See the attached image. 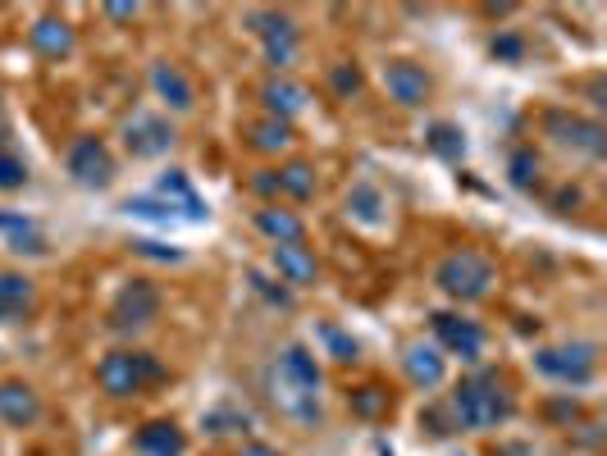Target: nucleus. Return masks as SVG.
<instances>
[{
  "label": "nucleus",
  "mask_w": 607,
  "mask_h": 456,
  "mask_svg": "<svg viewBox=\"0 0 607 456\" xmlns=\"http://www.w3.org/2000/svg\"><path fill=\"white\" fill-rule=\"evenodd\" d=\"M447 411L457 429H471V434H484V429H498L516 415V402L512 393L503 388L498 374H466L457 388L447 397Z\"/></svg>",
  "instance_id": "obj_1"
},
{
  "label": "nucleus",
  "mask_w": 607,
  "mask_h": 456,
  "mask_svg": "<svg viewBox=\"0 0 607 456\" xmlns=\"http://www.w3.org/2000/svg\"><path fill=\"white\" fill-rule=\"evenodd\" d=\"M161 379H165V365L151 352H105L96 365V384L110 397H137L151 384H161Z\"/></svg>",
  "instance_id": "obj_2"
},
{
  "label": "nucleus",
  "mask_w": 607,
  "mask_h": 456,
  "mask_svg": "<svg viewBox=\"0 0 607 456\" xmlns=\"http://www.w3.org/2000/svg\"><path fill=\"white\" fill-rule=\"evenodd\" d=\"M493 279H498V270H493V260L480 251H452L434 270L439 292H447L452 301H484L493 292Z\"/></svg>",
  "instance_id": "obj_3"
},
{
  "label": "nucleus",
  "mask_w": 607,
  "mask_h": 456,
  "mask_svg": "<svg viewBox=\"0 0 607 456\" xmlns=\"http://www.w3.org/2000/svg\"><path fill=\"white\" fill-rule=\"evenodd\" d=\"M535 370L553 384H572L585 388L598 374V348L594 342H562V348H539L535 352Z\"/></svg>",
  "instance_id": "obj_4"
},
{
  "label": "nucleus",
  "mask_w": 607,
  "mask_h": 456,
  "mask_svg": "<svg viewBox=\"0 0 607 456\" xmlns=\"http://www.w3.org/2000/svg\"><path fill=\"white\" fill-rule=\"evenodd\" d=\"M161 315V292L156 283H146V279H133L120 297H115V307H110V329L115 333H142L151 329Z\"/></svg>",
  "instance_id": "obj_5"
},
{
  "label": "nucleus",
  "mask_w": 607,
  "mask_h": 456,
  "mask_svg": "<svg viewBox=\"0 0 607 456\" xmlns=\"http://www.w3.org/2000/svg\"><path fill=\"white\" fill-rule=\"evenodd\" d=\"M430 324H434V338H439V348L447 356H462V361H480L484 356V342L488 338H484V329L475 320L452 315V311H434Z\"/></svg>",
  "instance_id": "obj_6"
},
{
  "label": "nucleus",
  "mask_w": 607,
  "mask_h": 456,
  "mask_svg": "<svg viewBox=\"0 0 607 456\" xmlns=\"http://www.w3.org/2000/svg\"><path fill=\"white\" fill-rule=\"evenodd\" d=\"M251 28L260 37V46H265V64H275V69H288L297 60V28L288 14L279 10H256L251 14Z\"/></svg>",
  "instance_id": "obj_7"
},
{
  "label": "nucleus",
  "mask_w": 607,
  "mask_h": 456,
  "mask_svg": "<svg viewBox=\"0 0 607 456\" xmlns=\"http://www.w3.org/2000/svg\"><path fill=\"white\" fill-rule=\"evenodd\" d=\"M69 174L79 178L83 187H110V178H115V156L105 151L101 137H79L69 146V156H64Z\"/></svg>",
  "instance_id": "obj_8"
},
{
  "label": "nucleus",
  "mask_w": 607,
  "mask_h": 456,
  "mask_svg": "<svg viewBox=\"0 0 607 456\" xmlns=\"http://www.w3.org/2000/svg\"><path fill=\"white\" fill-rule=\"evenodd\" d=\"M548 133L557 137V146L580 151V156H589V160H603V151H607L603 124L580 120V114H562V110H553V114H548Z\"/></svg>",
  "instance_id": "obj_9"
},
{
  "label": "nucleus",
  "mask_w": 607,
  "mask_h": 456,
  "mask_svg": "<svg viewBox=\"0 0 607 456\" xmlns=\"http://www.w3.org/2000/svg\"><path fill=\"white\" fill-rule=\"evenodd\" d=\"M384 92L402 105V110H415V105H425L434 83H430V73L415 64V60H389L384 64Z\"/></svg>",
  "instance_id": "obj_10"
},
{
  "label": "nucleus",
  "mask_w": 607,
  "mask_h": 456,
  "mask_svg": "<svg viewBox=\"0 0 607 456\" xmlns=\"http://www.w3.org/2000/svg\"><path fill=\"white\" fill-rule=\"evenodd\" d=\"M124 146L137 160H156L174 146V128H169V120H161V114H133L124 124Z\"/></svg>",
  "instance_id": "obj_11"
},
{
  "label": "nucleus",
  "mask_w": 607,
  "mask_h": 456,
  "mask_svg": "<svg viewBox=\"0 0 607 456\" xmlns=\"http://www.w3.org/2000/svg\"><path fill=\"white\" fill-rule=\"evenodd\" d=\"M270 397H275V406L288 415V421L307 425V429H316V425H320V393L297 388V384H288L284 374H275V370H270Z\"/></svg>",
  "instance_id": "obj_12"
},
{
  "label": "nucleus",
  "mask_w": 607,
  "mask_h": 456,
  "mask_svg": "<svg viewBox=\"0 0 607 456\" xmlns=\"http://www.w3.org/2000/svg\"><path fill=\"white\" fill-rule=\"evenodd\" d=\"M37 311V283L19 270H0V324H23Z\"/></svg>",
  "instance_id": "obj_13"
},
{
  "label": "nucleus",
  "mask_w": 607,
  "mask_h": 456,
  "mask_svg": "<svg viewBox=\"0 0 607 456\" xmlns=\"http://www.w3.org/2000/svg\"><path fill=\"white\" fill-rule=\"evenodd\" d=\"M402 370L421 393H434L447 379V361H443V352L434 348V342H411L407 356H402Z\"/></svg>",
  "instance_id": "obj_14"
},
{
  "label": "nucleus",
  "mask_w": 607,
  "mask_h": 456,
  "mask_svg": "<svg viewBox=\"0 0 607 456\" xmlns=\"http://www.w3.org/2000/svg\"><path fill=\"white\" fill-rule=\"evenodd\" d=\"M0 421L10 429H32L42 421V397L28 384H19V379H6V384H0Z\"/></svg>",
  "instance_id": "obj_15"
},
{
  "label": "nucleus",
  "mask_w": 607,
  "mask_h": 456,
  "mask_svg": "<svg viewBox=\"0 0 607 456\" xmlns=\"http://www.w3.org/2000/svg\"><path fill=\"white\" fill-rule=\"evenodd\" d=\"M275 374H284L288 384L307 388V393H320V384H325L320 361H316V352L307 348V342H288V348L279 352V361H275Z\"/></svg>",
  "instance_id": "obj_16"
},
{
  "label": "nucleus",
  "mask_w": 607,
  "mask_h": 456,
  "mask_svg": "<svg viewBox=\"0 0 607 456\" xmlns=\"http://www.w3.org/2000/svg\"><path fill=\"white\" fill-rule=\"evenodd\" d=\"M151 87H156V96L169 105V110H178V114H187L197 105V87H193V79L178 69V64H169V60H161V64H151Z\"/></svg>",
  "instance_id": "obj_17"
},
{
  "label": "nucleus",
  "mask_w": 607,
  "mask_h": 456,
  "mask_svg": "<svg viewBox=\"0 0 607 456\" xmlns=\"http://www.w3.org/2000/svg\"><path fill=\"white\" fill-rule=\"evenodd\" d=\"M156 197H161L174 215H183V219H193V224H202V219H206V201L197 197V187L187 183V174H183V169H169V174L156 183Z\"/></svg>",
  "instance_id": "obj_18"
},
{
  "label": "nucleus",
  "mask_w": 607,
  "mask_h": 456,
  "mask_svg": "<svg viewBox=\"0 0 607 456\" xmlns=\"http://www.w3.org/2000/svg\"><path fill=\"white\" fill-rule=\"evenodd\" d=\"M133 452L137 456H183L187 452V438L174 421H151L133 434Z\"/></svg>",
  "instance_id": "obj_19"
},
{
  "label": "nucleus",
  "mask_w": 607,
  "mask_h": 456,
  "mask_svg": "<svg viewBox=\"0 0 607 456\" xmlns=\"http://www.w3.org/2000/svg\"><path fill=\"white\" fill-rule=\"evenodd\" d=\"M260 101H265V110H270V120L288 124V120H297V114L311 105V92L301 83H292V79H275V83H265Z\"/></svg>",
  "instance_id": "obj_20"
},
{
  "label": "nucleus",
  "mask_w": 607,
  "mask_h": 456,
  "mask_svg": "<svg viewBox=\"0 0 607 456\" xmlns=\"http://www.w3.org/2000/svg\"><path fill=\"white\" fill-rule=\"evenodd\" d=\"M270 260H275V270H279V279L284 283H292V288H307V283H316V274H320V265H316V256L301 247V242H288V247H275L270 251Z\"/></svg>",
  "instance_id": "obj_21"
},
{
  "label": "nucleus",
  "mask_w": 607,
  "mask_h": 456,
  "mask_svg": "<svg viewBox=\"0 0 607 456\" xmlns=\"http://www.w3.org/2000/svg\"><path fill=\"white\" fill-rule=\"evenodd\" d=\"M28 42H32L37 55L60 60V55L73 51V28H69L64 19H55V14H42V19H37V23L28 28Z\"/></svg>",
  "instance_id": "obj_22"
},
{
  "label": "nucleus",
  "mask_w": 607,
  "mask_h": 456,
  "mask_svg": "<svg viewBox=\"0 0 607 456\" xmlns=\"http://www.w3.org/2000/svg\"><path fill=\"white\" fill-rule=\"evenodd\" d=\"M256 228H260V234L270 238L275 247H288V242H301V238H307V224H301L292 210H279V206L256 210Z\"/></svg>",
  "instance_id": "obj_23"
},
{
  "label": "nucleus",
  "mask_w": 607,
  "mask_h": 456,
  "mask_svg": "<svg viewBox=\"0 0 607 456\" xmlns=\"http://www.w3.org/2000/svg\"><path fill=\"white\" fill-rule=\"evenodd\" d=\"M275 174V193L279 197H292V201H311L316 197V169L307 160H292L284 169H270Z\"/></svg>",
  "instance_id": "obj_24"
},
{
  "label": "nucleus",
  "mask_w": 607,
  "mask_h": 456,
  "mask_svg": "<svg viewBox=\"0 0 607 456\" xmlns=\"http://www.w3.org/2000/svg\"><path fill=\"white\" fill-rule=\"evenodd\" d=\"M348 215L366 228H379L384 224V193H379L374 183H357L352 193H348Z\"/></svg>",
  "instance_id": "obj_25"
},
{
  "label": "nucleus",
  "mask_w": 607,
  "mask_h": 456,
  "mask_svg": "<svg viewBox=\"0 0 607 456\" xmlns=\"http://www.w3.org/2000/svg\"><path fill=\"white\" fill-rule=\"evenodd\" d=\"M247 133H251V146H256V151H284V146L292 142V128H288L284 120H270V114H265V120H256Z\"/></svg>",
  "instance_id": "obj_26"
},
{
  "label": "nucleus",
  "mask_w": 607,
  "mask_h": 456,
  "mask_svg": "<svg viewBox=\"0 0 607 456\" xmlns=\"http://www.w3.org/2000/svg\"><path fill=\"white\" fill-rule=\"evenodd\" d=\"M430 146L439 151L443 160H462V151H466V142H462V133L452 128V124H434L430 128Z\"/></svg>",
  "instance_id": "obj_27"
},
{
  "label": "nucleus",
  "mask_w": 607,
  "mask_h": 456,
  "mask_svg": "<svg viewBox=\"0 0 607 456\" xmlns=\"http://www.w3.org/2000/svg\"><path fill=\"white\" fill-rule=\"evenodd\" d=\"M23 183H28V165L14 156V151H0V193H14Z\"/></svg>",
  "instance_id": "obj_28"
},
{
  "label": "nucleus",
  "mask_w": 607,
  "mask_h": 456,
  "mask_svg": "<svg viewBox=\"0 0 607 456\" xmlns=\"http://www.w3.org/2000/svg\"><path fill=\"white\" fill-rule=\"evenodd\" d=\"M320 342L329 348L333 361H357V342H352L348 333H338L333 324H320Z\"/></svg>",
  "instance_id": "obj_29"
},
{
  "label": "nucleus",
  "mask_w": 607,
  "mask_h": 456,
  "mask_svg": "<svg viewBox=\"0 0 607 456\" xmlns=\"http://www.w3.org/2000/svg\"><path fill=\"white\" fill-rule=\"evenodd\" d=\"M352 411L366 415V421H374V415H384L389 411V393H379V388H361L352 393Z\"/></svg>",
  "instance_id": "obj_30"
},
{
  "label": "nucleus",
  "mask_w": 607,
  "mask_h": 456,
  "mask_svg": "<svg viewBox=\"0 0 607 456\" xmlns=\"http://www.w3.org/2000/svg\"><path fill=\"white\" fill-rule=\"evenodd\" d=\"M329 83H333L338 96H357L361 92V69L357 64H333L329 69Z\"/></svg>",
  "instance_id": "obj_31"
},
{
  "label": "nucleus",
  "mask_w": 607,
  "mask_h": 456,
  "mask_svg": "<svg viewBox=\"0 0 607 456\" xmlns=\"http://www.w3.org/2000/svg\"><path fill=\"white\" fill-rule=\"evenodd\" d=\"M202 425H206V434H234V429H247L251 421H247V415H238V411H210Z\"/></svg>",
  "instance_id": "obj_32"
},
{
  "label": "nucleus",
  "mask_w": 607,
  "mask_h": 456,
  "mask_svg": "<svg viewBox=\"0 0 607 456\" xmlns=\"http://www.w3.org/2000/svg\"><path fill=\"white\" fill-rule=\"evenodd\" d=\"M539 178V160H535V151H516L512 156V183L516 187H529Z\"/></svg>",
  "instance_id": "obj_33"
},
{
  "label": "nucleus",
  "mask_w": 607,
  "mask_h": 456,
  "mask_svg": "<svg viewBox=\"0 0 607 456\" xmlns=\"http://www.w3.org/2000/svg\"><path fill=\"white\" fill-rule=\"evenodd\" d=\"M493 55L507 60V64H516V60L525 55V42H521L516 32H503V37H493Z\"/></svg>",
  "instance_id": "obj_34"
},
{
  "label": "nucleus",
  "mask_w": 607,
  "mask_h": 456,
  "mask_svg": "<svg viewBox=\"0 0 607 456\" xmlns=\"http://www.w3.org/2000/svg\"><path fill=\"white\" fill-rule=\"evenodd\" d=\"M251 288H256V292H265V297H270V301H275V307H292V297H288L284 288H270V279H265V274H251Z\"/></svg>",
  "instance_id": "obj_35"
},
{
  "label": "nucleus",
  "mask_w": 607,
  "mask_h": 456,
  "mask_svg": "<svg viewBox=\"0 0 607 456\" xmlns=\"http://www.w3.org/2000/svg\"><path fill=\"white\" fill-rule=\"evenodd\" d=\"M137 251L151 256V260H178V251H165L161 242H137Z\"/></svg>",
  "instance_id": "obj_36"
},
{
  "label": "nucleus",
  "mask_w": 607,
  "mask_h": 456,
  "mask_svg": "<svg viewBox=\"0 0 607 456\" xmlns=\"http://www.w3.org/2000/svg\"><path fill=\"white\" fill-rule=\"evenodd\" d=\"M105 14H110V19H120V23H128V19H137V6H110Z\"/></svg>",
  "instance_id": "obj_37"
},
{
  "label": "nucleus",
  "mask_w": 607,
  "mask_h": 456,
  "mask_svg": "<svg viewBox=\"0 0 607 456\" xmlns=\"http://www.w3.org/2000/svg\"><path fill=\"white\" fill-rule=\"evenodd\" d=\"M243 456H279V452H275V447H265V443H247Z\"/></svg>",
  "instance_id": "obj_38"
},
{
  "label": "nucleus",
  "mask_w": 607,
  "mask_h": 456,
  "mask_svg": "<svg viewBox=\"0 0 607 456\" xmlns=\"http://www.w3.org/2000/svg\"><path fill=\"white\" fill-rule=\"evenodd\" d=\"M0 151H6V146H0Z\"/></svg>",
  "instance_id": "obj_39"
}]
</instances>
